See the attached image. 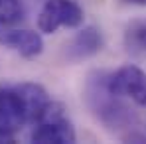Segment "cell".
Wrapping results in <instances>:
<instances>
[{
  "label": "cell",
  "instance_id": "6da1fadb",
  "mask_svg": "<svg viewBox=\"0 0 146 144\" xmlns=\"http://www.w3.org/2000/svg\"><path fill=\"white\" fill-rule=\"evenodd\" d=\"M48 103L46 89L38 83H18L0 89V138L14 136L34 122Z\"/></svg>",
  "mask_w": 146,
  "mask_h": 144
},
{
  "label": "cell",
  "instance_id": "8992f818",
  "mask_svg": "<svg viewBox=\"0 0 146 144\" xmlns=\"http://www.w3.org/2000/svg\"><path fill=\"white\" fill-rule=\"evenodd\" d=\"M0 46L14 49L22 57L34 59L44 51V40L32 30H8L6 26H0Z\"/></svg>",
  "mask_w": 146,
  "mask_h": 144
},
{
  "label": "cell",
  "instance_id": "3957f363",
  "mask_svg": "<svg viewBox=\"0 0 146 144\" xmlns=\"http://www.w3.org/2000/svg\"><path fill=\"white\" fill-rule=\"evenodd\" d=\"M30 138L38 144H73L77 136L65 109L59 103L49 101L48 107L34 120V130Z\"/></svg>",
  "mask_w": 146,
  "mask_h": 144
},
{
  "label": "cell",
  "instance_id": "52a82bcc",
  "mask_svg": "<svg viewBox=\"0 0 146 144\" xmlns=\"http://www.w3.org/2000/svg\"><path fill=\"white\" fill-rule=\"evenodd\" d=\"M103 48V36L95 26H87L81 32H77V36L71 40V44L67 46V59L71 61H81L87 59L91 55H95L99 49Z\"/></svg>",
  "mask_w": 146,
  "mask_h": 144
},
{
  "label": "cell",
  "instance_id": "7a4b0ae2",
  "mask_svg": "<svg viewBox=\"0 0 146 144\" xmlns=\"http://www.w3.org/2000/svg\"><path fill=\"white\" fill-rule=\"evenodd\" d=\"M85 97L91 113L107 128H128L132 122H136V117L130 113V109L121 103V97L107 89L105 73H95L89 77Z\"/></svg>",
  "mask_w": 146,
  "mask_h": 144
},
{
  "label": "cell",
  "instance_id": "5b68a950",
  "mask_svg": "<svg viewBox=\"0 0 146 144\" xmlns=\"http://www.w3.org/2000/svg\"><path fill=\"white\" fill-rule=\"evenodd\" d=\"M83 10L75 0H48L38 16V28L44 34H53L57 28H79L83 24Z\"/></svg>",
  "mask_w": 146,
  "mask_h": 144
},
{
  "label": "cell",
  "instance_id": "30bf717a",
  "mask_svg": "<svg viewBox=\"0 0 146 144\" xmlns=\"http://www.w3.org/2000/svg\"><path fill=\"white\" fill-rule=\"evenodd\" d=\"M130 4H140V6H146V0H126Z\"/></svg>",
  "mask_w": 146,
  "mask_h": 144
},
{
  "label": "cell",
  "instance_id": "277c9868",
  "mask_svg": "<svg viewBox=\"0 0 146 144\" xmlns=\"http://www.w3.org/2000/svg\"><path fill=\"white\" fill-rule=\"evenodd\" d=\"M105 85L111 93L126 97L138 107H146V73L136 65H122L105 75Z\"/></svg>",
  "mask_w": 146,
  "mask_h": 144
},
{
  "label": "cell",
  "instance_id": "9c48e42d",
  "mask_svg": "<svg viewBox=\"0 0 146 144\" xmlns=\"http://www.w3.org/2000/svg\"><path fill=\"white\" fill-rule=\"evenodd\" d=\"M124 40H126V46L128 48L144 49L146 51V22H142V20L132 22V24L126 28Z\"/></svg>",
  "mask_w": 146,
  "mask_h": 144
},
{
  "label": "cell",
  "instance_id": "ba28073f",
  "mask_svg": "<svg viewBox=\"0 0 146 144\" xmlns=\"http://www.w3.org/2000/svg\"><path fill=\"white\" fill-rule=\"evenodd\" d=\"M24 8L20 0H0V26H12L22 20Z\"/></svg>",
  "mask_w": 146,
  "mask_h": 144
}]
</instances>
